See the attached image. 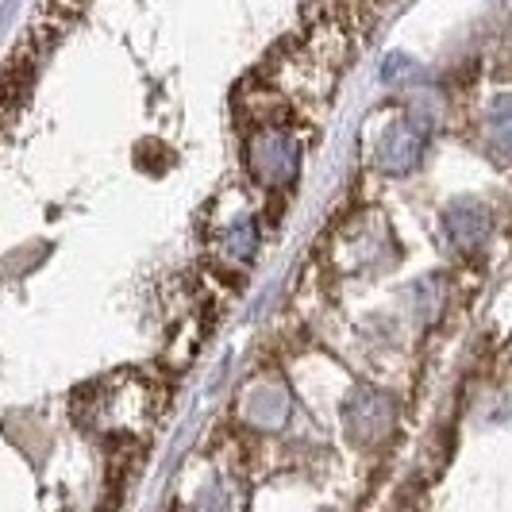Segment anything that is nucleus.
I'll return each instance as SVG.
<instances>
[{
  "label": "nucleus",
  "instance_id": "nucleus-1",
  "mask_svg": "<svg viewBox=\"0 0 512 512\" xmlns=\"http://www.w3.org/2000/svg\"><path fill=\"white\" fill-rule=\"evenodd\" d=\"M43 54L35 51L27 39H20L12 54L0 62V112H12L20 108V101L27 97L31 89V77H35V66H39Z\"/></svg>",
  "mask_w": 512,
  "mask_h": 512
},
{
  "label": "nucleus",
  "instance_id": "nucleus-3",
  "mask_svg": "<svg viewBox=\"0 0 512 512\" xmlns=\"http://www.w3.org/2000/svg\"><path fill=\"white\" fill-rule=\"evenodd\" d=\"M62 4H70V8H77V12H81V4H85V0H62Z\"/></svg>",
  "mask_w": 512,
  "mask_h": 512
},
{
  "label": "nucleus",
  "instance_id": "nucleus-2",
  "mask_svg": "<svg viewBox=\"0 0 512 512\" xmlns=\"http://www.w3.org/2000/svg\"><path fill=\"white\" fill-rule=\"evenodd\" d=\"M347 4H355V8H370V4H378V0H347Z\"/></svg>",
  "mask_w": 512,
  "mask_h": 512
}]
</instances>
